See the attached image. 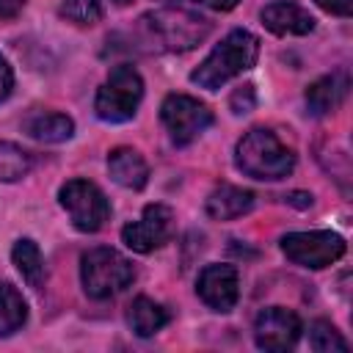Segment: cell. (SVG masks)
Returning <instances> with one entry per match:
<instances>
[{"instance_id":"obj_1","label":"cell","mask_w":353,"mask_h":353,"mask_svg":"<svg viewBox=\"0 0 353 353\" xmlns=\"http://www.w3.org/2000/svg\"><path fill=\"white\" fill-rule=\"evenodd\" d=\"M259 55V39L251 30H229L215 47L212 52L190 72V80L199 88L207 91H218L221 85H226L232 77L243 74L245 69H251L256 63Z\"/></svg>"},{"instance_id":"obj_2","label":"cell","mask_w":353,"mask_h":353,"mask_svg":"<svg viewBox=\"0 0 353 353\" xmlns=\"http://www.w3.org/2000/svg\"><path fill=\"white\" fill-rule=\"evenodd\" d=\"M234 165L254 179H284L295 168V154L276 132L265 127L248 130L234 149Z\"/></svg>"},{"instance_id":"obj_3","label":"cell","mask_w":353,"mask_h":353,"mask_svg":"<svg viewBox=\"0 0 353 353\" xmlns=\"http://www.w3.org/2000/svg\"><path fill=\"white\" fill-rule=\"evenodd\" d=\"M80 279H83V290H85L88 298L105 301V298H113L124 287L132 284L135 268L116 248L99 245V248H91V251L83 254V259H80Z\"/></svg>"},{"instance_id":"obj_4","label":"cell","mask_w":353,"mask_h":353,"mask_svg":"<svg viewBox=\"0 0 353 353\" xmlns=\"http://www.w3.org/2000/svg\"><path fill=\"white\" fill-rule=\"evenodd\" d=\"M141 99H143L141 74L132 66L121 63V66H113L108 80L99 85L97 99H94V110L102 121L121 124V121H130L135 116Z\"/></svg>"},{"instance_id":"obj_5","label":"cell","mask_w":353,"mask_h":353,"mask_svg":"<svg viewBox=\"0 0 353 353\" xmlns=\"http://www.w3.org/2000/svg\"><path fill=\"white\" fill-rule=\"evenodd\" d=\"M141 22L149 30V36L160 41L163 50H193L210 33V19L182 8L152 11Z\"/></svg>"},{"instance_id":"obj_6","label":"cell","mask_w":353,"mask_h":353,"mask_svg":"<svg viewBox=\"0 0 353 353\" xmlns=\"http://www.w3.org/2000/svg\"><path fill=\"white\" fill-rule=\"evenodd\" d=\"M58 201L69 212L72 226L77 232H85V234L99 232L110 215V204H108L105 193L88 179H69L58 190Z\"/></svg>"},{"instance_id":"obj_7","label":"cell","mask_w":353,"mask_h":353,"mask_svg":"<svg viewBox=\"0 0 353 353\" xmlns=\"http://www.w3.org/2000/svg\"><path fill=\"white\" fill-rule=\"evenodd\" d=\"M281 251L290 262L301 268H328L345 254V237L331 232V229H317V232H290L281 237Z\"/></svg>"},{"instance_id":"obj_8","label":"cell","mask_w":353,"mask_h":353,"mask_svg":"<svg viewBox=\"0 0 353 353\" xmlns=\"http://www.w3.org/2000/svg\"><path fill=\"white\" fill-rule=\"evenodd\" d=\"M160 119L171 141L176 146H185L212 124V110L188 94H168L160 105Z\"/></svg>"},{"instance_id":"obj_9","label":"cell","mask_w":353,"mask_h":353,"mask_svg":"<svg viewBox=\"0 0 353 353\" xmlns=\"http://www.w3.org/2000/svg\"><path fill=\"white\" fill-rule=\"evenodd\" d=\"M174 237V212L165 204H146L141 218L121 229V240L127 248L138 254H152Z\"/></svg>"},{"instance_id":"obj_10","label":"cell","mask_w":353,"mask_h":353,"mask_svg":"<svg viewBox=\"0 0 353 353\" xmlns=\"http://www.w3.org/2000/svg\"><path fill=\"white\" fill-rule=\"evenodd\" d=\"M301 317L284 306H268L254 320V339L262 350H290L301 339Z\"/></svg>"},{"instance_id":"obj_11","label":"cell","mask_w":353,"mask_h":353,"mask_svg":"<svg viewBox=\"0 0 353 353\" xmlns=\"http://www.w3.org/2000/svg\"><path fill=\"white\" fill-rule=\"evenodd\" d=\"M196 292L199 298L215 309V312H229L234 309L237 298H240V279H237V268L232 265H207L199 273L196 281Z\"/></svg>"},{"instance_id":"obj_12","label":"cell","mask_w":353,"mask_h":353,"mask_svg":"<svg viewBox=\"0 0 353 353\" xmlns=\"http://www.w3.org/2000/svg\"><path fill=\"white\" fill-rule=\"evenodd\" d=\"M262 25L276 36H306L314 30V17L295 3H270L262 8Z\"/></svg>"},{"instance_id":"obj_13","label":"cell","mask_w":353,"mask_h":353,"mask_svg":"<svg viewBox=\"0 0 353 353\" xmlns=\"http://www.w3.org/2000/svg\"><path fill=\"white\" fill-rule=\"evenodd\" d=\"M108 171H110V176H113L116 185L130 188V190H141L149 182V165H146V160L135 149H130V146H116L108 154Z\"/></svg>"},{"instance_id":"obj_14","label":"cell","mask_w":353,"mask_h":353,"mask_svg":"<svg viewBox=\"0 0 353 353\" xmlns=\"http://www.w3.org/2000/svg\"><path fill=\"white\" fill-rule=\"evenodd\" d=\"M345 94H347V74L331 72L306 88V108L312 116H325L345 99Z\"/></svg>"},{"instance_id":"obj_15","label":"cell","mask_w":353,"mask_h":353,"mask_svg":"<svg viewBox=\"0 0 353 353\" xmlns=\"http://www.w3.org/2000/svg\"><path fill=\"white\" fill-rule=\"evenodd\" d=\"M254 207V193L243 190L237 185H218L210 196H207V215L215 221H232L245 215Z\"/></svg>"},{"instance_id":"obj_16","label":"cell","mask_w":353,"mask_h":353,"mask_svg":"<svg viewBox=\"0 0 353 353\" xmlns=\"http://www.w3.org/2000/svg\"><path fill=\"white\" fill-rule=\"evenodd\" d=\"M22 130L41 143H61L69 141L74 132V121L63 113H33L22 121Z\"/></svg>"},{"instance_id":"obj_17","label":"cell","mask_w":353,"mask_h":353,"mask_svg":"<svg viewBox=\"0 0 353 353\" xmlns=\"http://www.w3.org/2000/svg\"><path fill=\"white\" fill-rule=\"evenodd\" d=\"M127 323H130V328H132L138 336H154V334L168 323V309L160 306V303H154V301L146 298V295H138V298L130 303Z\"/></svg>"},{"instance_id":"obj_18","label":"cell","mask_w":353,"mask_h":353,"mask_svg":"<svg viewBox=\"0 0 353 353\" xmlns=\"http://www.w3.org/2000/svg\"><path fill=\"white\" fill-rule=\"evenodd\" d=\"M28 320V303L22 298V292L3 281L0 284V336H11L14 331H19Z\"/></svg>"},{"instance_id":"obj_19","label":"cell","mask_w":353,"mask_h":353,"mask_svg":"<svg viewBox=\"0 0 353 353\" xmlns=\"http://www.w3.org/2000/svg\"><path fill=\"white\" fill-rule=\"evenodd\" d=\"M11 262L17 265V270L22 273V279L30 284V287H41L44 284V259H41V251L39 245L30 240V237H22L14 243L11 248Z\"/></svg>"},{"instance_id":"obj_20","label":"cell","mask_w":353,"mask_h":353,"mask_svg":"<svg viewBox=\"0 0 353 353\" xmlns=\"http://www.w3.org/2000/svg\"><path fill=\"white\" fill-rule=\"evenodd\" d=\"M33 168V154L11 141H0V182H17Z\"/></svg>"},{"instance_id":"obj_21","label":"cell","mask_w":353,"mask_h":353,"mask_svg":"<svg viewBox=\"0 0 353 353\" xmlns=\"http://www.w3.org/2000/svg\"><path fill=\"white\" fill-rule=\"evenodd\" d=\"M309 345H312V350H317V353H334V350L345 353V350L350 347L347 339H345L328 320H314V323L309 325Z\"/></svg>"},{"instance_id":"obj_22","label":"cell","mask_w":353,"mask_h":353,"mask_svg":"<svg viewBox=\"0 0 353 353\" xmlns=\"http://www.w3.org/2000/svg\"><path fill=\"white\" fill-rule=\"evenodd\" d=\"M61 17H66L74 25H94L102 19V0H63L61 3Z\"/></svg>"},{"instance_id":"obj_23","label":"cell","mask_w":353,"mask_h":353,"mask_svg":"<svg viewBox=\"0 0 353 353\" xmlns=\"http://www.w3.org/2000/svg\"><path fill=\"white\" fill-rule=\"evenodd\" d=\"M229 105H232V110L240 116V113H248V110H254V105H256V94H254V85L251 83H245V85H240V88H234L232 91V97H229Z\"/></svg>"},{"instance_id":"obj_24","label":"cell","mask_w":353,"mask_h":353,"mask_svg":"<svg viewBox=\"0 0 353 353\" xmlns=\"http://www.w3.org/2000/svg\"><path fill=\"white\" fill-rule=\"evenodd\" d=\"M317 6L334 17H350L353 14V0H317Z\"/></svg>"},{"instance_id":"obj_25","label":"cell","mask_w":353,"mask_h":353,"mask_svg":"<svg viewBox=\"0 0 353 353\" xmlns=\"http://www.w3.org/2000/svg\"><path fill=\"white\" fill-rule=\"evenodd\" d=\"M11 88H14V72H11L8 61L0 55V102H6V99H8Z\"/></svg>"},{"instance_id":"obj_26","label":"cell","mask_w":353,"mask_h":353,"mask_svg":"<svg viewBox=\"0 0 353 353\" xmlns=\"http://www.w3.org/2000/svg\"><path fill=\"white\" fill-rule=\"evenodd\" d=\"M25 0H0V19H14L22 11Z\"/></svg>"},{"instance_id":"obj_27","label":"cell","mask_w":353,"mask_h":353,"mask_svg":"<svg viewBox=\"0 0 353 353\" xmlns=\"http://www.w3.org/2000/svg\"><path fill=\"white\" fill-rule=\"evenodd\" d=\"M196 3H201V6H207L212 11H232L240 0H196Z\"/></svg>"},{"instance_id":"obj_28","label":"cell","mask_w":353,"mask_h":353,"mask_svg":"<svg viewBox=\"0 0 353 353\" xmlns=\"http://www.w3.org/2000/svg\"><path fill=\"white\" fill-rule=\"evenodd\" d=\"M113 3H116V6H130L132 0H113Z\"/></svg>"}]
</instances>
